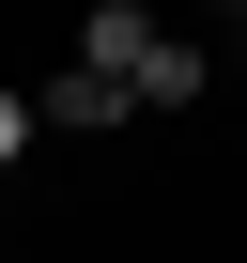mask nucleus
<instances>
[{
  "label": "nucleus",
  "mask_w": 247,
  "mask_h": 263,
  "mask_svg": "<svg viewBox=\"0 0 247 263\" xmlns=\"http://www.w3.org/2000/svg\"><path fill=\"white\" fill-rule=\"evenodd\" d=\"M201 78H216V47H186V31H155L139 62H123V108H201Z\"/></svg>",
  "instance_id": "obj_1"
},
{
  "label": "nucleus",
  "mask_w": 247,
  "mask_h": 263,
  "mask_svg": "<svg viewBox=\"0 0 247 263\" xmlns=\"http://www.w3.org/2000/svg\"><path fill=\"white\" fill-rule=\"evenodd\" d=\"M31 124H62V140H108V124H123V78H93V62H62V78L31 93Z\"/></svg>",
  "instance_id": "obj_2"
},
{
  "label": "nucleus",
  "mask_w": 247,
  "mask_h": 263,
  "mask_svg": "<svg viewBox=\"0 0 247 263\" xmlns=\"http://www.w3.org/2000/svg\"><path fill=\"white\" fill-rule=\"evenodd\" d=\"M31 155V93H0V171H16Z\"/></svg>",
  "instance_id": "obj_3"
}]
</instances>
